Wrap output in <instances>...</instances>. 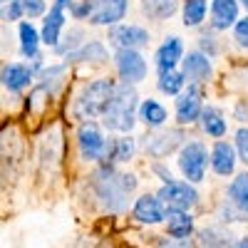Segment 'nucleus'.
I'll list each match as a JSON object with an SVG mask.
<instances>
[{
    "instance_id": "f257e3e1",
    "label": "nucleus",
    "mask_w": 248,
    "mask_h": 248,
    "mask_svg": "<svg viewBox=\"0 0 248 248\" xmlns=\"http://www.w3.org/2000/svg\"><path fill=\"white\" fill-rule=\"evenodd\" d=\"M94 191H97V199L105 203L107 211H124L127 206V199L129 194L137 189V179L132 174H117L112 167H105L102 171H97L94 176Z\"/></svg>"
},
{
    "instance_id": "f03ea898",
    "label": "nucleus",
    "mask_w": 248,
    "mask_h": 248,
    "mask_svg": "<svg viewBox=\"0 0 248 248\" xmlns=\"http://www.w3.org/2000/svg\"><path fill=\"white\" fill-rule=\"evenodd\" d=\"M134 112H137V92L129 82H122V85H117L105 114H102V124L109 132H132Z\"/></svg>"
},
{
    "instance_id": "7ed1b4c3",
    "label": "nucleus",
    "mask_w": 248,
    "mask_h": 248,
    "mask_svg": "<svg viewBox=\"0 0 248 248\" xmlns=\"http://www.w3.org/2000/svg\"><path fill=\"white\" fill-rule=\"evenodd\" d=\"M114 90H117V85L112 79H94V82H90V85L82 90V94L77 97V102H75V117L82 119V122H87V119L92 122V119L102 117L105 109H107V105H109L112 94H114Z\"/></svg>"
},
{
    "instance_id": "20e7f679",
    "label": "nucleus",
    "mask_w": 248,
    "mask_h": 248,
    "mask_svg": "<svg viewBox=\"0 0 248 248\" xmlns=\"http://www.w3.org/2000/svg\"><path fill=\"white\" fill-rule=\"evenodd\" d=\"M77 144H79V154L87 161H97V159H109L114 152V139H105V134L99 132V127L94 122H85L79 127L77 134Z\"/></svg>"
},
{
    "instance_id": "39448f33",
    "label": "nucleus",
    "mask_w": 248,
    "mask_h": 248,
    "mask_svg": "<svg viewBox=\"0 0 248 248\" xmlns=\"http://www.w3.org/2000/svg\"><path fill=\"white\" fill-rule=\"evenodd\" d=\"M206 164H209V152H206V147L201 141H189V144L181 147V152H179V169L191 184L203 181Z\"/></svg>"
},
{
    "instance_id": "423d86ee",
    "label": "nucleus",
    "mask_w": 248,
    "mask_h": 248,
    "mask_svg": "<svg viewBox=\"0 0 248 248\" xmlns=\"http://www.w3.org/2000/svg\"><path fill=\"white\" fill-rule=\"evenodd\" d=\"M156 196H159V199L164 201V206H167V209H171V211H189L191 206H196V201H199V194H196V189H194L189 181L164 184Z\"/></svg>"
},
{
    "instance_id": "0eeeda50",
    "label": "nucleus",
    "mask_w": 248,
    "mask_h": 248,
    "mask_svg": "<svg viewBox=\"0 0 248 248\" xmlns=\"http://www.w3.org/2000/svg\"><path fill=\"white\" fill-rule=\"evenodd\" d=\"M129 0H90V23L92 25H119L127 15Z\"/></svg>"
},
{
    "instance_id": "6e6552de",
    "label": "nucleus",
    "mask_w": 248,
    "mask_h": 248,
    "mask_svg": "<svg viewBox=\"0 0 248 248\" xmlns=\"http://www.w3.org/2000/svg\"><path fill=\"white\" fill-rule=\"evenodd\" d=\"M109 45H114L117 50H139L144 45H149V30H144L139 25H114L109 28Z\"/></svg>"
},
{
    "instance_id": "1a4fd4ad",
    "label": "nucleus",
    "mask_w": 248,
    "mask_h": 248,
    "mask_svg": "<svg viewBox=\"0 0 248 248\" xmlns=\"http://www.w3.org/2000/svg\"><path fill=\"white\" fill-rule=\"evenodd\" d=\"M114 62H117V72L122 82L134 85V82H141L147 77V62H144V57L137 50H117Z\"/></svg>"
},
{
    "instance_id": "9d476101",
    "label": "nucleus",
    "mask_w": 248,
    "mask_h": 248,
    "mask_svg": "<svg viewBox=\"0 0 248 248\" xmlns=\"http://www.w3.org/2000/svg\"><path fill=\"white\" fill-rule=\"evenodd\" d=\"M201 114H203L201 90L196 85H189V90L176 97V119L179 124H194L201 119Z\"/></svg>"
},
{
    "instance_id": "9b49d317",
    "label": "nucleus",
    "mask_w": 248,
    "mask_h": 248,
    "mask_svg": "<svg viewBox=\"0 0 248 248\" xmlns=\"http://www.w3.org/2000/svg\"><path fill=\"white\" fill-rule=\"evenodd\" d=\"M181 72H184V77L191 82V85H203V82H209L211 79V75H214V67H211V60H209V55H203V52H189L184 57V62H181Z\"/></svg>"
},
{
    "instance_id": "f8f14e48",
    "label": "nucleus",
    "mask_w": 248,
    "mask_h": 248,
    "mask_svg": "<svg viewBox=\"0 0 248 248\" xmlns=\"http://www.w3.org/2000/svg\"><path fill=\"white\" fill-rule=\"evenodd\" d=\"M134 218L139 223H149V226L161 223V221H167V206H164V201L159 196L144 194L134 203Z\"/></svg>"
},
{
    "instance_id": "ddd939ff",
    "label": "nucleus",
    "mask_w": 248,
    "mask_h": 248,
    "mask_svg": "<svg viewBox=\"0 0 248 248\" xmlns=\"http://www.w3.org/2000/svg\"><path fill=\"white\" fill-rule=\"evenodd\" d=\"M238 23V0H214L211 3V28L229 30Z\"/></svg>"
},
{
    "instance_id": "4468645a",
    "label": "nucleus",
    "mask_w": 248,
    "mask_h": 248,
    "mask_svg": "<svg viewBox=\"0 0 248 248\" xmlns=\"http://www.w3.org/2000/svg\"><path fill=\"white\" fill-rule=\"evenodd\" d=\"M32 82V67L23 65V62H10L3 67V85L10 92H23Z\"/></svg>"
},
{
    "instance_id": "2eb2a0df",
    "label": "nucleus",
    "mask_w": 248,
    "mask_h": 248,
    "mask_svg": "<svg viewBox=\"0 0 248 248\" xmlns=\"http://www.w3.org/2000/svg\"><path fill=\"white\" fill-rule=\"evenodd\" d=\"M179 62H184V45L179 37H169L156 50V67L159 72H169V70H176Z\"/></svg>"
},
{
    "instance_id": "dca6fc26",
    "label": "nucleus",
    "mask_w": 248,
    "mask_h": 248,
    "mask_svg": "<svg viewBox=\"0 0 248 248\" xmlns=\"http://www.w3.org/2000/svg\"><path fill=\"white\" fill-rule=\"evenodd\" d=\"M211 167L218 176H231L236 169V152L229 141H216L211 149Z\"/></svg>"
},
{
    "instance_id": "f3484780",
    "label": "nucleus",
    "mask_w": 248,
    "mask_h": 248,
    "mask_svg": "<svg viewBox=\"0 0 248 248\" xmlns=\"http://www.w3.org/2000/svg\"><path fill=\"white\" fill-rule=\"evenodd\" d=\"M65 8L60 5H52L50 13L45 15V25H43V43L45 45H52L57 47L60 45V30L65 28Z\"/></svg>"
},
{
    "instance_id": "a211bd4d",
    "label": "nucleus",
    "mask_w": 248,
    "mask_h": 248,
    "mask_svg": "<svg viewBox=\"0 0 248 248\" xmlns=\"http://www.w3.org/2000/svg\"><path fill=\"white\" fill-rule=\"evenodd\" d=\"M167 229L171 238L186 241L194 233V216L189 211H171L167 209Z\"/></svg>"
},
{
    "instance_id": "6ab92c4d",
    "label": "nucleus",
    "mask_w": 248,
    "mask_h": 248,
    "mask_svg": "<svg viewBox=\"0 0 248 248\" xmlns=\"http://www.w3.org/2000/svg\"><path fill=\"white\" fill-rule=\"evenodd\" d=\"M181 139H184V134H181L179 129H171V132L149 137V139H147V152L154 154V156H167L169 152H174V149L179 147Z\"/></svg>"
},
{
    "instance_id": "aec40b11",
    "label": "nucleus",
    "mask_w": 248,
    "mask_h": 248,
    "mask_svg": "<svg viewBox=\"0 0 248 248\" xmlns=\"http://www.w3.org/2000/svg\"><path fill=\"white\" fill-rule=\"evenodd\" d=\"M201 127H203V132L209 134V137H214V139H223V134H226V119H223V114H221V109L218 107H203V114H201Z\"/></svg>"
},
{
    "instance_id": "412c9836",
    "label": "nucleus",
    "mask_w": 248,
    "mask_h": 248,
    "mask_svg": "<svg viewBox=\"0 0 248 248\" xmlns=\"http://www.w3.org/2000/svg\"><path fill=\"white\" fill-rule=\"evenodd\" d=\"M229 199H231V203L236 206L243 216H248V174H238V176L231 181V186H229Z\"/></svg>"
},
{
    "instance_id": "4be33fe9",
    "label": "nucleus",
    "mask_w": 248,
    "mask_h": 248,
    "mask_svg": "<svg viewBox=\"0 0 248 248\" xmlns=\"http://www.w3.org/2000/svg\"><path fill=\"white\" fill-rule=\"evenodd\" d=\"M43 43V35H37V30L32 28V23H23L20 25V52L25 57H32L37 60V47Z\"/></svg>"
},
{
    "instance_id": "5701e85b",
    "label": "nucleus",
    "mask_w": 248,
    "mask_h": 248,
    "mask_svg": "<svg viewBox=\"0 0 248 248\" xmlns=\"http://www.w3.org/2000/svg\"><path fill=\"white\" fill-rule=\"evenodd\" d=\"M139 119L147 127H161L167 122V109H164L156 99H144L139 105Z\"/></svg>"
},
{
    "instance_id": "b1692460",
    "label": "nucleus",
    "mask_w": 248,
    "mask_h": 248,
    "mask_svg": "<svg viewBox=\"0 0 248 248\" xmlns=\"http://www.w3.org/2000/svg\"><path fill=\"white\" fill-rule=\"evenodd\" d=\"M141 8L154 20H167L176 13L179 0H141Z\"/></svg>"
},
{
    "instance_id": "393cba45",
    "label": "nucleus",
    "mask_w": 248,
    "mask_h": 248,
    "mask_svg": "<svg viewBox=\"0 0 248 248\" xmlns=\"http://www.w3.org/2000/svg\"><path fill=\"white\" fill-rule=\"evenodd\" d=\"M184 82H186V77H184V72H179V70H169V72H159V90L164 92V94H181V90H184Z\"/></svg>"
},
{
    "instance_id": "a878e982",
    "label": "nucleus",
    "mask_w": 248,
    "mask_h": 248,
    "mask_svg": "<svg viewBox=\"0 0 248 248\" xmlns=\"http://www.w3.org/2000/svg\"><path fill=\"white\" fill-rule=\"evenodd\" d=\"M85 60H107V50L102 43L92 40V43H85L77 52L67 55V62H85Z\"/></svg>"
},
{
    "instance_id": "bb28decb",
    "label": "nucleus",
    "mask_w": 248,
    "mask_h": 248,
    "mask_svg": "<svg viewBox=\"0 0 248 248\" xmlns=\"http://www.w3.org/2000/svg\"><path fill=\"white\" fill-rule=\"evenodd\" d=\"M206 17V0H186L184 3V25L199 28Z\"/></svg>"
},
{
    "instance_id": "cd10ccee",
    "label": "nucleus",
    "mask_w": 248,
    "mask_h": 248,
    "mask_svg": "<svg viewBox=\"0 0 248 248\" xmlns=\"http://www.w3.org/2000/svg\"><path fill=\"white\" fill-rule=\"evenodd\" d=\"M201 238V248H233V243L229 241V236H226L221 229H203L199 233Z\"/></svg>"
},
{
    "instance_id": "c85d7f7f",
    "label": "nucleus",
    "mask_w": 248,
    "mask_h": 248,
    "mask_svg": "<svg viewBox=\"0 0 248 248\" xmlns=\"http://www.w3.org/2000/svg\"><path fill=\"white\" fill-rule=\"evenodd\" d=\"M82 37H85V32H82L79 28H72L65 37V43H60L57 47H55V52H60V55H72V52H77L79 47H82Z\"/></svg>"
},
{
    "instance_id": "c756f323",
    "label": "nucleus",
    "mask_w": 248,
    "mask_h": 248,
    "mask_svg": "<svg viewBox=\"0 0 248 248\" xmlns=\"http://www.w3.org/2000/svg\"><path fill=\"white\" fill-rule=\"evenodd\" d=\"M132 154H134V141L129 137L114 139V152H112V159L114 161H127Z\"/></svg>"
},
{
    "instance_id": "7c9ffc66",
    "label": "nucleus",
    "mask_w": 248,
    "mask_h": 248,
    "mask_svg": "<svg viewBox=\"0 0 248 248\" xmlns=\"http://www.w3.org/2000/svg\"><path fill=\"white\" fill-rule=\"evenodd\" d=\"M23 8H25V15L30 20L40 17V15H47V3L45 0H23Z\"/></svg>"
},
{
    "instance_id": "2f4dec72",
    "label": "nucleus",
    "mask_w": 248,
    "mask_h": 248,
    "mask_svg": "<svg viewBox=\"0 0 248 248\" xmlns=\"http://www.w3.org/2000/svg\"><path fill=\"white\" fill-rule=\"evenodd\" d=\"M233 40H236L238 47L248 50V15L236 23V28H233Z\"/></svg>"
},
{
    "instance_id": "473e14b6",
    "label": "nucleus",
    "mask_w": 248,
    "mask_h": 248,
    "mask_svg": "<svg viewBox=\"0 0 248 248\" xmlns=\"http://www.w3.org/2000/svg\"><path fill=\"white\" fill-rule=\"evenodd\" d=\"M23 15H25L23 0H13V3H8V5H5V10H3V17L8 20V23H15V20H20Z\"/></svg>"
},
{
    "instance_id": "72a5a7b5",
    "label": "nucleus",
    "mask_w": 248,
    "mask_h": 248,
    "mask_svg": "<svg viewBox=\"0 0 248 248\" xmlns=\"http://www.w3.org/2000/svg\"><path fill=\"white\" fill-rule=\"evenodd\" d=\"M236 149L241 154V161L248 164V127H243V129L236 132Z\"/></svg>"
},
{
    "instance_id": "f704fd0d",
    "label": "nucleus",
    "mask_w": 248,
    "mask_h": 248,
    "mask_svg": "<svg viewBox=\"0 0 248 248\" xmlns=\"http://www.w3.org/2000/svg\"><path fill=\"white\" fill-rule=\"evenodd\" d=\"M156 248H191L189 241H179V238H161Z\"/></svg>"
},
{
    "instance_id": "c9c22d12",
    "label": "nucleus",
    "mask_w": 248,
    "mask_h": 248,
    "mask_svg": "<svg viewBox=\"0 0 248 248\" xmlns=\"http://www.w3.org/2000/svg\"><path fill=\"white\" fill-rule=\"evenodd\" d=\"M201 47L209 52V55H216V43H214L211 35H203V37H201Z\"/></svg>"
},
{
    "instance_id": "e433bc0d",
    "label": "nucleus",
    "mask_w": 248,
    "mask_h": 248,
    "mask_svg": "<svg viewBox=\"0 0 248 248\" xmlns=\"http://www.w3.org/2000/svg\"><path fill=\"white\" fill-rule=\"evenodd\" d=\"M55 5H60V8H75V0H55Z\"/></svg>"
},
{
    "instance_id": "4c0bfd02",
    "label": "nucleus",
    "mask_w": 248,
    "mask_h": 248,
    "mask_svg": "<svg viewBox=\"0 0 248 248\" xmlns=\"http://www.w3.org/2000/svg\"><path fill=\"white\" fill-rule=\"evenodd\" d=\"M233 248H248V236H243V238H238V241L233 243Z\"/></svg>"
},
{
    "instance_id": "58836bf2",
    "label": "nucleus",
    "mask_w": 248,
    "mask_h": 248,
    "mask_svg": "<svg viewBox=\"0 0 248 248\" xmlns=\"http://www.w3.org/2000/svg\"><path fill=\"white\" fill-rule=\"evenodd\" d=\"M238 3H241V5H243V8L248 10V0H238Z\"/></svg>"
},
{
    "instance_id": "ea45409f",
    "label": "nucleus",
    "mask_w": 248,
    "mask_h": 248,
    "mask_svg": "<svg viewBox=\"0 0 248 248\" xmlns=\"http://www.w3.org/2000/svg\"><path fill=\"white\" fill-rule=\"evenodd\" d=\"M8 3H13V0H3V5H8Z\"/></svg>"
}]
</instances>
